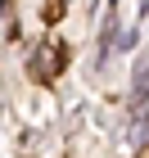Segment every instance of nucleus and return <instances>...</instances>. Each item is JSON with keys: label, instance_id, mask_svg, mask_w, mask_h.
Masks as SVG:
<instances>
[{"label": "nucleus", "instance_id": "1", "mask_svg": "<svg viewBox=\"0 0 149 158\" xmlns=\"http://www.w3.org/2000/svg\"><path fill=\"white\" fill-rule=\"evenodd\" d=\"M32 63H36V68H41V77L50 81V77L59 73V45H41V54H36ZM36 68H32V73H36Z\"/></svg>", "mask_w": 149, "mask_h": 158}]
</instances>
